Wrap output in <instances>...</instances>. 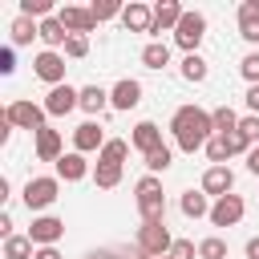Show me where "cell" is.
<instances>
[{
	"label": "cell",
	"instance_id": "cell-17",
	"mask_svg": "<svg viewBox=\"0 0 259 259\" xmlns=\"http://www.w3.org/2000/svg\"><path fill=\"white\" fill-rule=\"evenodd\" d=\"M81 105H85L89 113H97V109L105 105V93H101L97 85H89V89H81Z\"/></svg>",
	"mask_w": 259,
	"mask_h": 259
},
{
	"label": "cell",
	"instance_id": "cell-9",
	"mask_svg": "<svg viewBox=\"0 0 259 259\" xmlns=\"http://www.w3.org/2000/svg\"><path fill=\"white\" fill-rule=\"evenodd\" d=\"M239 24H243V36L247 40H259V4L255 0H247L239 8Z\"/></svg>",
	"mask_w": 259,
	"mask_h": 259
},
{
	"label": "cell",
	"instance_id": "cell-20",
	"mask_svg": "<svg viewBox=\"0 0 259 259\" xmlns=\"http://www.w3.org/2000/svg\"><path fill=\"white\" fill-rule=\"evenodd\" d=\"M57 134L53 130H40V142H36V150H40V158H57Z\"/></svg>",
	"mask_w": 259,
	"mask_h": 259
},
{
	"label": "cell",
	"instance_id": "cell-41",
	"mask_svg": "<svg viewBox=\"0 0 259 259\" xmlns=\"http://www.w3.org/2000/svg\"><path fill=\"white\" fill-rule=\"evenodd\" d=\"M36 259H61V255H57V251H53V247H45V251H40V255H36Z\"/></svg>",
	"mask_w": 259,
	"mask_h": 259
},
{
	"label": "cell",
	"instance_id": "cell-32",
	"mask_svg": "<svg viewBox=\"0 0 259 259\" xmlns=\"http://www.w3.org/2000/svg\"><path fill=\"white\" fill-rule=\"evenodd\" d=\"M170 259H194V243L178 239V243H174V255H170Z\"/></svg>",
	"mask_w": 259,
	"mask_h": 259
},
{
	"label": "cell",
	"instance_id": "cell-19",
	"mask_svg": "<svg viewBox=\"0 0 259 259\" xmlns=\"http://www.w3.org/2000/svg\"><path fill=\"white\" fill-rule=\"evenodd\" d=\"M125 24L130 28H150V12L142 4H134V8H125Z\"/></svg>",
	"mask_w": 259,
	"mask_h": 259
},
{
	"label": "cell",
	"instance_id": "cell-14",
	"mask_svg": "<svg viewBox=\"0 0 259 259\" xmlns=\"http://www.w3.org/2000/svg\"><path fill=\"white\" fill-rule=\"evenodd\" d=\"M61 235V223L57 219H40V223H32V239H40V243H53Z\"/></svg>",
	"mask_w": 259,
	"mask_h": 259
},
{
	"label": "cell",
	"instance_id": "cell-22",
	"mask_svg": "<svg viewBox=\"0 0 259 259\" xmlns=\"http://www.w3.org/2000/svg\"><path fill=\"white\" fill-rule=\"evenodd\" d=\"M154 20H158V28H162V24H174V20H182V12H178V4H158Z\"/></svg>",
	"mask_w": 259,
	"mask_h": 259
},
{
	"label": "cell",
	"instance_id": "cell-27",
	"mask_svg": "<svg viewBox=\"0 0 259 259\" xmlns=\"http://www.w3.org/2000/svg\"><path fill=\"white\" fill-rule=\"evenodd\" d=\"M40 36H45L49 45H61V40H65V32H61L57 20H45V24H40Z\"/></svg>",
	"mask_w": 259,
	"mask_h": 259
},
{
	"label": "cell",
	"instance_id": "cell-29",
	"mask_svg": "<svg viewBox=\"0 0 259 259\" xmlns=\"http://www.w3.org/2000/svg\"><path fill=\"white\" fill-rule=\"evenodd\" d=\"M243 77H247V81H259V53L243 57Z\"/></svg>",
	"mask_w": 259,
	"mask_h": 259
},
{
	"label": "cell",
	"instance_id": "cell-24",
	"mask_svg": "<svg viewBox=\"0 0 259 259\" xmlns=\"http://www.w3.org/2000/svg\"><path fill=\"white\" fill-rule=\"evenodd\" d=\"M61 174H65V178H81V174H85V162H81L77 154H69V158H61Z\"/></svg>",
	"mask_w": 259,
	"mask_h": 259
},
{
	"label": "cell",
	"instance_id": "cell-4",
	"mask_svg": "<svg viewBox=\"0 0 259 259\" xmlns=\"http://www.w3.org/2000/svg\"><path fill=\"white\" fill-rule=\"evenodd\" d=\"M138 198H142L146 219H150V223H158V214H162V194H158V182H154V178H146V182L138 186Z\"/></svg>",
	"mask_w": 259,
	"mask_h": 259
},
{
	"label": "cell",
	"instance_id": "cell-30",
	"mask_svg": "<svg viewBox=\"0 0 259 259\" xmlns=\"http://www.w3.org/2000/svg\"><path fill=\"white\" fill-rule=\"evenodd\" d=\"M206 150H210V158H214V162H223V158L231 154V150H227V138H214V142H210Z\"/></svg>",
	"mask_w": 259,
	"mask_h": 259
},
{
	"label": "cell",
	"instance_id": "cell-23",
	"mask_svg": "<svg viewBox=\"0 0 259 259\" xmlns=\"http://www.w3.org/2000/svg\"><path fill=\"white\" fill-rule=\"evenodd\" d=\"M97 142H101V134H97V125H81V130H77V146H81V150H93Z\"/></svg>",
	"mask_w": 259,
	"mask_h": 259
},
{
	"label": "cell",
	"instance_id": "cell-43",
	"mask_svg": "<svg viewBox=\"0 0 259 259\" xmlns=\"http://www.w3.org/2000/svg\"><path fill=\"white\" fill-rule=\"evenodd\" d=\"M93 259H117V255H113V251H101V255H93Z\"/></svg>",
	"mask_w": 259,
	"mask_h": 259
},
{
	"label": "cell",
	"instance_id": "cell-18",
	"mask_svg": "<svg viewBox=\"0 0 259 259\" xmlns=\"http://www.w3.org/2000/svg\"><path fill=\"white\" fill-rule=\"evenodd\" d=\"M61 24H73V28H89V24H93V16H89V12H77V8H65V12H61Z\"/></svg>",
	"mask_w": 259,
	"mask_h": 259
},
{
	"label": "cell",
	"instance_id": "cell-1",
	"mask_svg": "<svg viewBox=\"0 0 259 259\" xmlns=\"http://www.w3.org/2000/svg\"><path fill=\"white\" fill-rule=\"evenodd\" d=\"M214 121L202 113V109H178V117H174V134H178V146L182 150H198L202 146V138H206V130H210Z\"/></svg>",
	"mask_w": 259,
	"mask_h": 259
},
{
	"label": "cell",
	"instance_id": "cell-39",
	"mask_svg": "<svg viewBox=\"0 0 259 259\" xmlns=\"http://www.w3.org/2000/svg\"><path fill=\"white\" fill-rule=\"evenodd\" d=\"M247 105H251V109H259V85H255V89L247 93Z\"/></svg>",
	"mask_w": 259,
	"mask_h": 259
},
{
	"label": "cell",
	"instance_id": "cell-8",
	"mask_svg": "<svg viewBox=\"0 0 259 259\" xmlns=\"http://www.w3.org/2000/svg\"><path fill=\"white\" fill-rule=\"evenodd\" d=\"M231 182H235V178H231V170H227V166H214V170H206V178H202V186H206L210 194H223V198H227Z\"/></svg>",
	"mask_w": 259,
	"mask_h": 259
},
{
	"label": "cell",
	"instance_id": "cell-34",
	"mask_svg": "<svg viewBox=\"0 0 259 259\" xmlns=\"http://www.w3.org/2000/svg\"><path fill=\"white\" fill-rule=\"evenodd\" d=\"M239 134H243L247 142H251V138H259V117H247V121L239 125Z\"/></svg>",
	"mask_w": 259,
	"mask_h": 259
},
{
	"label": "cell",
	"instance_id": "cell-3",
	"mask_svg": "<svg viewBox=\"0 0 259 259\" xmlns=\"http://www.w3.org/2000/svg\"><path fill=\"white\" fill-rule=\"evenodd\" d=\"M57 198V182L53 178H36V182H28V190H24V202L28 206H49Z\"/></svg>",
	"mask_w": 259,
	"mask_h": 259
},
{
	"label": "cell",
	"instance_id": "cell-16",
	"mask_svg": "<svg viewBox=\"0 0 259 259\" xmlns=\"http://www.w3.org/2000/svg\"><path fill=\"white\" fill-rule=\"evenodd\" d=\"M142 61H146L150 69H162V65L170 61V49H166V45H150V49L142 53Z\"/></svg>",
	"mask_w": 259,
	"mask_h": 259
},
{
	"label": "cell",
	"instance_id": "cell-25",
	"mask_svg": "<svg viewBox=\"0 0 259 259\" xmlns=\"http://www.w3.org/2000/svg\"><path fill=\"white\" fill-rule=\"evenodd\" d=\"M198 255H202V259H223V255H227V243H223V239H206V243L198 247Z\"/></svg>",
	"mask_w": 259,
	"mask_h": 259
},
{
	"label": "cell",
	"instance_id": "cell-36",
	"mask_svg": "<svg viewBox=\"0 0 259 259\" xmlns=\"http://www.w3.org/2000/svg\"><path fill=\"white\" fill-rule=\"evenodd\" d=\"M69 53L81 57V53H85V36H69Z\"/></svg>",
	"mask_w": 259,
	"mask_h": 259
},
{
	"label": "cell",
	"instance_id": "cell-21",
	"mask_svg": "<svg viewBox=\"0 0 259 259\" xmlns=\"http://www.w3.org/2000/svg\"><path fill=\"white\" fill-rule=\"evenodd\" d=\"M182 210H186V214H190V219H198V214H206V198H202V194H194V190H190V194H186V198H182Z\"/></svg>",
	"mask_w": 259,
	"mask_h": 259
},
{
	"label": "cell",
	"instance_id": "cell-42",
	"mask_svg": "<svg viewBox=\"0 0 259 259\" xmlns=\"http://www.w3.org/2000/svg\"><path fill=\"white\" fill-rule=\"evenodd\" d=\"M247 166H251V170L259 174V150H251V162H247Z\"/></svg>",
	"mask_w": 259,
	"mask_h": 259
},
{
	"label": "cell",
	"instance_id": "cell-26",
	"mask_svg": "<svg viewBox=\"0 0 259 259\" xmlns=\"http://www.w3.org/2000/svg\"><path fill=\"white\" fill-rule=\"evenodd\" d=\"M146 166H150V170H166V166H170V150L158 146L154 154H146Z\"/></svg>",
	"mask_w": 259,
	"mask_h": 259
},
{
	"label": "cell",
	"instance_id": "cell-40",
	"mask_svg": "<svg viewBox=\"0 0 259 259\" xmlns=\"http://www.w3.org/2000/svg\"><path fill=\"white\" fill-rule=\"evenodd\" d=\"M247 255H251V259H259V239H251V243H247Z\"/></svg>",
	"mask_w": 259,
	"mask_h": 259
},
{
	"label": "cell",
	"instance_id": "cell-44",
	"mask_svg": "<svg viewBox=\"0 0 259 259\" xmlns=\"http://www.w3.org/2000/svg\"><path fill=\"white\" fill-rule=\"evenodd\" d=\"M158 259H162V255H158Z\"/></svg>",
	"mask_w": 259,
	"mask_h": 259
},
{
	"label": "cell",
	"instance_id": "cell-38",
	"mask_svg": "<svg viewBox=\"0 0 259 259\" xmlns=\"http://www.w3.org/2000/svg\"><path fill=\"white\" fill-rule=\"evenodd\" d=\"M113 12H117L113 4H97V8H93V16H113Z\"/></svg>",
	"mask_w": 259,
	"mask_h": 259
},
{
	"label": "cell",
	"instance_id": "cell-5",
	"mask_svg": "<svg viewBox=\"0 0 259 259\" xmlns=\"http://www.w3.org/2000/svg\"><path fill=\"white\" fill-rule=\"evenodd\" d=\"M170 247V235H166V227L162 223H146V231H142V251H150V255H162Z\"/></svg>",
	"mask_w": 259,
	"mask_h": 259
},
{
	"label": "cell",
	"instance_id": "cell-33",
	"mask_svg": "<svg viewBox=\"0 0 259 259\" xmlns=\"http://www.w3.org/2000/svg\"><path fill=\"white\" fill-rule=\"evenodd\" d=\"M117 158H125V142H109L105 146V162H117Z\"/></svg>",
	"mask_w": 259,
	"mask_h": 259
},
{
	"label": "cell",
	"instance_id": "cell-12",
	"mask_svg": "<svg viewBox=\"0 0 259 259\" xmlns=\"http://www.w3.org/2000/svg\"><path fill=\"white\" fill-rule=\"evenodd\" d=\"M36 73H40L45 81H57V77L65 73V65H61V57H53V53H45V57L36 61Z\"/></svg>",
	"mask_w": 259,
	"mask_h": 259
},
{
	"label": "cell",
	"instance_id": "cell-37",
	"mask_svg": "<svg viewBox=\"0 0 259 259\" xmlns=\"http://www.w3.org/2000/svg\"><path fill=\"white\" fill-rule=\"evenodd\" d=\"M45 8H49L45 0H28V4H24V12H45Z\"/></svg>",
	"mask_w": 259,
	"mask_h": 259
},
{
	"label": "cell",
	"instance_id": "cell-13",
	"mask_svg": "<svg viewBox=\"0 0 259 259\" xmlns=\"http://www.w3.org/2000/svg\"><path fill=\"white\" fill-rule=\"evenodd\" d=\"M12 121H20V125H28V130H36L40 125V109H32V105H12V113H8Z\"/></svg>",
	"mask_w": 259,
	"mask_h": 259
},
{
	"label": "cell",
	"instance_id": "cell-15",
	"mask_svg": "<svg viewBox=\"0 0 259 259\" xmlns=\"http://www.w3.org/2000/svg\"><path fill=\"white\" fill-rule=\"evenodd\" d=\"M182 77H186V81H202V77H206V61L190 53V57L182 61Z\"/></svg>",
	"mask_w": 259,
	"mask_h": 259
},
{
	"label": "cell",
	"instance_id": "cell-11",
	"mask_svg": "<svg viewBox=\"0 0 259 259\" xmlns=\"http://www.w3.org/2000/svg\"><path fill=\"white\" fill-rule=\"evenodd\" d=\"M134 142H138V146H142L146 154H154V150L162 146V142H158V125H150V121H142V125H138V134H134Z\"/></svg>",
	"mask_w": 259,
	"mask_h": 259
},
{
	"label": "cell",
	"instance_id": "cell-10",
	"mask_svg": "<svg viewBox=\"0 0 259 259\" xmlns=\"http://www.w3.org/2000/svg\"><path fill=\"white\" fill-rule=\"evenodd\" d=\"M138 97H142V85H138V81H121V85L113 89V105H117V109H134Z\"/></svg>",
	"mask_w": 259,
	"mask_h": 259
},
{
	"label": "cell",
	"instance_id": "cell-31",
	"mask_svg": "<svg viewBox=\"0 0 259 259\" xmlns=\"http://www.w3.org/2000/svg\"><path fill=\"white\" fill-rule=\"evenodd\" d=\"M28 255V243L24 239H8V259H24Z\"/></svg>",
	"mask_w": 259,
	"mask_h": 259
},
{
	"label": "cell",
	"instance_id": "cell-2",
	"mask_svg": "<svg viewBox=\"0 0 259 259\" xmlns=\"http://www.w3.org/2000/svg\"><path fill=\"white\" fill-rule=\"evenodd\" d=\"M202 28H206V20H202L198 12H186V16L178 20V45H182V49H194V45L202 40Z\"/></svg>",
	"mask_w": 259,
	"mask_h": 259
},
{
	"label": "cell",
	"instance_id": "cell-35",
	"mask_svg": "<svg viewBox=\"0 0 259 259\" xmlns=\"http://www.w3.org/2000/svg\"><path fill=\"white\" fill-rule=\"evenodd\" d=\"M12 36H16L20 45H24V40L32 36V28H28V20H16V28H12Z\"/></svg>",
	"mask_w": 259,
	"mask_h": 259
},
{
	"label": "cell",
	"instance_id": "cell-28",
	"mask_svg": "<svg viewBox=\"0 0 259 259\" xmlns=\"http://www.w3.org/2000/svg\"><path fill=\"white\" fill-rule=\"evenodd\" d=\"M210 121H214V125H219V130H223V134H227V130H231V134H235V113H231V109H219V113H214V117H210Z\"/></svg>",
	"mask_w": 259,
	"mask_h": 259
},
{
	"label": "cell",
	"instance_id": "cell-6",
	"mask_svg": "<svg viewBox=\"0 0 259 259\" xmlns=\"http://www.w3.org/2000/svg\"><path fill=\"white\" fill-rule=\"evenodd\" d=\"M239 214H243V202H239L235 194H227V198H223V202H219V206L210 210V219H214L219 227H231V223H235Z\"/></svg>",
	"mask_w": 259,
	"mask_h": 259
},
{
	"label": "cell",
	"instance_id": "cell-7",
	"mask_svg": "<svg viewBox=\"0 0 259 259\" xmlns=\"http://www.w3.org/2000/svg\"><path fill=\"white\" fill-rule=\"evenodd\" d=\"M77 97H81V93H73L69 85H57V89L49 93V113H69V109L77 105Z\"/></svg>",
	"mask_w": 259,
	"mask_h": 259
}]
</instances>
